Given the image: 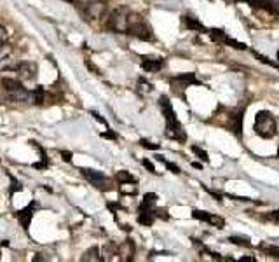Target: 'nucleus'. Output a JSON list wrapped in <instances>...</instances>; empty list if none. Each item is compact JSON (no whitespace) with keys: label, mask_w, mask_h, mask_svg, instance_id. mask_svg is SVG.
I'll return each instance as SVG.
<instances>
[{"label":"nucleus","mask_w":279,"mask_h":262,"mask_svg":"<svg viewBox=\"0 0 279 262\" xmlns=\"http://www.w3.org/2000/svg\"><path fill=\"white\" fill-rule=\"evenodd\" d=\"M0 259H2V254H0Z\"/></svg>","instance_id":"nucleus-49"},{"label":"nucleus","mask_w":279,"mask_h":262,"mask_svg":"<svg viewBox=\"0 0 279 262\" xmlns=\"http://www.w3.org/2000/svg\"><path fill=\"white\" fill-rule=\"evenodd\" d=\"M229 241H230V243H234V245H239V247H246V248L251 247V243H249L248 239L239 238V236H230Z\"/></svg>","instance_id":"nucleus-27"},{"label":"nucleus","mask_w":279,"mask_h":262,"mask_svg":"<svg viewBox=\"0 0 279 262\" xmlns=\"http://www.w3.org/2000/svg\"><path fill=\"white\" fill-rule=\"evenodd\" d=\"M126 33L133 35V37H136V39L140 40H145V42L154 39L152 30H150L149 25L143 23V21L140 20V16H133V14H129V27H127Z\"/></svg>","instance_id":"nucleus-2"},{"label":"nucleus","mask_w":279,"mask_h":262,"mask_svg":"<svg viewBox=\"0 0 279 262\" xmlns=\"http://www.w3.org/2000/svg\"><path fill=\"white\" fill-rule=\"evenodd\" d=\"M81 261L82 262H101L103 261V257L99 255L98 247H93V248H89V250H86L84 254H82Z\"/></svg>","instance_id":"nucleus-14"},{"label":"nucleus","mask_w":279,"mask_h":262,"mask_svg":"<svg viewBox=\"0 0 279 262\" xmlns=\"http://www.w3.org/2000/svg\"><path fill=\"white\" fill-rule=\"evenodd\" d=\"M5 101H9V93L4 88V84L0 82V103H5Z\"/></svg>","instance_id":"nucleus-31"},{"label":"nucleus","mask_w":279,"mask_h":262,"mask_svg":"<svg viewBox=\"0 0 279 262\" xmlns=\"http://www.w3.org/2000/svg\"><path fill=\"white\" fill-rule=\"evenodd\" d=\"M117 180L121 182V184H136V178L133 177V175L129 173V171L126 170H121L117 173Z\"/></svg>","instance_id":"nucleus-19"},{"label":"nucleus","mask_w":279,"mask_h":262,"mask_svg":"<svg viewBox=\"0 0 279 262\" xmlns=\"http://www.w3.org/2000/svg\"><path fill=\"white\" fill-rule=\"evenodd\" d=\"M115 245L114 243H108V247L107 245H105V255H107V257H110V255H114V252H115Z\"/></svg>","instance_id":"nucleus-34"},{"label":"nucleus","mask_w":279,"mask_h":262,"mask_svg":"<svg viewBox=\"0 0 279 262\" xmlns=\"http://www.w3.org/2000/svg\"><path fill=\"white\" fill-rule=\"evenodd\" d=\"M91 116L94 117L96 121H98V123H101V124H105V126H107V119H103V117L99 116L98 112H94V110H91Z\"/></svg>","instance_id":"nucleus-36"},{"label":"nucleus","mask_w":279,"mask_h":262,"mask_svg":"<svg viewBox=\"0 0 279 262\" xmlns=\"http://www.w3.org/2000/svg\"><path fill=\"white\" fill-rule=\"evenodd\" d=\"M40 261H47V257H44L42 254H38V255H35V257H33V262H40Z\"/></svg>","instance_id":"nucleus-43"},{"label":"nucleus","mask_w":279,"mask_h":262,"mask_svg":"<svg viewBox=\"0 0 279 262\" xmlns=\"http://www.w3.org/2000/svg\"><path fill=\"white\" fill-rule=\"evenodd\" d=\"M171 84H182V88H187L190 84H201L195 77V73H180V75H176V77L171 79Z\"/></svg>","instance_id":"nucleus-9"},{"label":"nucleus","mask_w":279,"mask_h":262,"mask_svg":"<svg viewBox=\"0 0 279 262\" xmlns=\"http://www.w3.org/2000/svg\"><path fill=\"white\" fill-rule=\"evenodd\" d=\"M31 98V93L25 88H19L16 91L9 93V100L11 101H16V103H23V101H30Z\"/></svg>","instance_id":"nucleus-11"},{"label":"nucleus","mask_w":279,"mask_h":262,"mask_svg":"<svg viewBox=\"0 0 279 262\" xmlns=\"http://www.w3.org/2000/svg\"><path fill=\"white\" fill-rule=\"evenodd\" d=\"M35 206H37V201H31V203L28 204V206H25V208H21V210L18 212V220H19V224L23 226L25 231H28V229H30L31 219H33Z\"/></svg>","instance_id":"nucleus-7"},{"label":"nucleus","mask_w":279,"mask_h":262,"mask_svg":"<svg viewBox=\"0 0 279 262\" xmlns=\"http://www.w3.org/2000/svg\"><path fill=\"white\" fill-rule=\"evenodd\" d=\"M62 159L66 163H72V152L70 151H62Z\"/></svg>","instance_id":"nucleus-38"},{"label":"nucleus","mask_w":279,"mask_h":262,"mask_svg":"<svg viewBox=\"0 0 279 262\" xmlns=\"http://www.w3.org/2000/svg\"><path fill=\"white\" fill-rule=\"evenodd\" d=\"M5 40H7V30H5V28L0 25V44L5 42Z\"/></svg>","instance_id":"nucleus-37"},{"label":"nucleus","mask_w":279,"mask_h":262,"mask_svg":"<svg viewBox=\"0 0 279 262\" xmlns=\"http://www.w3.org/2000/svg\"><path fill=\"white\" fill-rule=\"evenodd\" d=\"M140 143H142L143 149H149V151H159V149H161L159 143H152L149 142V140H140Z\"/></svg>","instance_id":"nucleus-30"},{"label":"nucleus","mask_w":279,"mask_h":262,"mask_svg":"<svg viewBox=\"0 0 279 262\" xmlns=\"http://www.w3.org/2000/svg\"><path fill=\"white\" fill-rule=\"evenodd\" d=\"M44 98H46V91H44L42 86H37V89H35V93H33V103L42 105Z\"/></svg>","instance_id":"nucleus-23"},{"label":"nucleus","mask_w":279,"mask_h":262,"mask_svg":"<svg viewBox=\"0 0 279 262\" xmlns=\"http://www.w3.org/2000/svg\"><path fill=\"white\" fill-rule=\"evenodd\" d=\"M236 2H246L251 7H260V9H267V11L274 12V0H236Z\"/></svg>","instance_id":"nucleus-13"},{"label":"nucleus","mask_w":279,"mask_h":262,"mask_svg":"<svg viewBox=\"0 0 279 262\" xmlns=\"http://www.w3.org/2000/svg\"><path fill=\"white\" fill-rule=\"evenodd\" d=\"M86 66H88V68H89V70H93V72L99 73V70H98V68H96V66H94V65H93V63H91V62H86Z\"/></svg>","instance_id":"nucleus-41"},{"label":"nucleus","mask_w":279,"mask_h":262,"mask_svg":"<svg viewBox=\"0 0 279 262\" xmlns=\"http://www.w3.org/2000/svg\"><path fill=\"white\" fill-rule=\"evenodd\" d=\"M136 184H121V187H119V191H121V194H136V187H134Z\"/></svg>","instance_id":"nucleus-26"},{"label":"nucleus","mask_w":279,"mask_h":262,"mask_svg":"<svg viewBox=\"0 0 279 262\" xmlns=\"http://www.w3.org/2000/svg\"><path fill=\"white\" fill-rule=\"evenodd\" d=\"M143 166H145V168H147V170H149L150 171V173H154V175H155L157 173V171H155V168H154V164H152V163H150L149 161V159H143Z\"/></svg>","instance_id":"nucleus-35"},{"label":"nucleus","mask_w":279,"mask_h":262,"mask_svg":"<svg viewBox=\"0 0 279 262\" xmlns=\"http://www.w3.org/2000/svg\"><path fill=\"white\" fill-rule=\"evenodd\" d=\"M255 133L260 138H272L278 133V123H276L274 116L267 110H260L255 116V126H253Z\"/></svg>","instance_id":"nucleus-1"},{"label":"nucleus","mask_w":279,"mask_h":262,"mask_svg":"<svg viewBox=\"0 0 279 262\" xmlns=\"http://www.w3.org/2000/svg\"><path fill=\"white\" fill-rule=\"evenodd\" d=\"M108 28L117 33H126L127 27H129V12H127L126 7H119L115 9L114 12L108 18Z\"/></svg>","instance_id":"nucleus-3"},{"label":"nucleus","mask_w":279,"mask_h":262,"mask_svg":"<svg viewBox=\"0 0 279 262\" xmlns=\"http://www.w3.org/2000/svg\"><path fill=\"white\" fill-rule=\"evenodd\" d=\"M185 27L188 28V30L192 32H206V28H204V25L201 23V21L197 20V18H192V16H185Z\"/></svg>","instance_id":"nucleus-15"},{"label":"nucleus","mask_w":279,"mask_h":262,"mask_svg":"<svg viewBox=\"0 0 279 262\" xmlns=\"http://www.w3.org/2000/svg\"><path fill=\"white\" fill-rule=\"evenodd\" d=\"M11 180H12V189H11V194H12V193H16V191H23V185H19V182L16 180L14 177H11Z\"/></svg>","instance_id":"nucleus-33"},{"label":"nucleus","mask_w":279,"mask_h":262,"mask_svg":"<svg viewBox=\"0 0 279 262\" xmlns=\"http://www.w3.org/2000/svg\"><path fill=\"white\" fill-rule=\"evenodd\" d=\"M11 51H12L11 44H7V42H2V44H0V62L7 58L9 54H11Z\"/></svg>","instance_id":"nucleus-28"},{"label":"nucleus","mask_w":279,"mask_h":262,"mask_svg":"<svg viewBox=\"0 0 279 262\" xmlns=\"http://www.w3.org/2000/svg\"><path fill=\"white\" fill-rule=\"evenodd\" d=\"M239 261H241V262H255V257H253V255H251V257H249V255H246V257H241Z\"/></svg>","instance_id":"nucleus-42"},{"label":"nucleus","mask_w":279,"mask_h":262,"mask_svg":"<svg viewBox=\"0 0 279 262\" xmlns=\"http://www.w3.org/2000/svg\"><path fill=\"white\" fill-rule=\"evenodd\" d=\"M192 217H194V219H197V220H203V222H210L211 213L203 212V210H192Z\"/></svg>","instance_id":"nucleus-24"},{"label":"nucleus","mask_w":279,"mask_h":262,"mask_svg":"<svg viewBox=\"0 0 279 262\" xmlns=\"http://www.w3.org/2000/svg\"><path fill=\"white\" fill-rule=\"evenodd\" d=\"M223 44H227V46L234 47V49H239V51H245L246 46L243 42H237V40L230 39V37H225V40H223Z\"/></svg>","instance_id":"nucleus-29"},{"label":"nucleus","mask_w":279,"mask_h":262,"mask_svg":"<svg viewBox=\"0 0 279 262\" xmlns=\"http://www.w3.org/2000/svg\"><path fill=\"white\" fill-rule=\"evenodd\" d=\"M274 14H279V0L278 2L274 0Z\"/></svg>","instance_id":"nucleus-44"},{"label":"nucleus","mask_w":279,"mask_h":262,"mask_svg":"<svg viewBox=\"0 0 279 262\" xmlns=\"http://www.w3.org/2000/svg\"><path fill=\"white\" fill-rule=\"evenodd\" d=\"M16 70L19 72V77L23 79V81H35V77H37V72H38L37 65H35V63H31V62L21 63V65H19Z\"/></svg>","instance_id":"nucleus-8"},{"label":"nucleus","mask_w":279,"mask_h":262,"mask_svg":"<svg viewBox=\"0 0 279 262\" xmlns=\"http://www.w3.org/2000/svg\"><path fill=\"white\" fill-rule=\"evenodd\" d=\"M105 12H107V4H105V2H99V0L89 2V4L86 5V18H88V20H99L101 16H105Z\"/></svg>","instance_id":"nucleus-6"},{"label":"nucleus","mask_w":279,"mask_h":262,"mask_svg":"<svg viewBox=\"0 0 279 262\" xmlns=\"http://www.w3.org/2000/svg\"><path fill=\"white\" fill-rule=\"evenodd\" d=\"M2 84H4V88L7 89V93H12V91H16V89L23 88V84H21L18 79H4Z\"/></svg>","instance_id":"nucleus-20"},{"label":"nucleus","mask_w":279,"mask_h":262,"mask_svg":"<svg viewBox=\"0 0 279 262\" xmlns=\"http://www.w3.org/2000/svg\"><path fill=\"white\" fill-rule=\"evenodd\" d=\"M260 248L264 252H267V255H271L272 259H278L279 261V247H274V245H264V243H262Z\"/></svg>","instance_id":"nucleus-22"},{"label":"nucleus","mask_w":279,"mask_h":262,"mask_svg":"<svg viewBox=\"0 0 279 262\" xmlns=\"http://www.w3.org/2000/svg\"><path fill=\"white\" fill-rule=\"evenodd\" d=\"M101 136H103V138H110V140L117 138V135H115L114 131H105V133H101Z\"/></svg>","instance_id":"nucleus-40"},{"label":"nucleus","mask_w":279,"mask_h":262,"mask_svg":"<svg viewBox=\"0 0 279 262\" xmlns=\"http://www.w3.org/2000/svg\"><path fill=\"white\" fill-rule=\"evenodd\" d=\"M192 152H194L195 156H197L201 161H204V163H208L210 161V158H208V152L206 151H203L201 147H197V145H192Z\"/></svg>","instance_id":"nucleus-25"},{"label":"nucleus","mask_w":279,"mask_h":262,"mask_svg":"<svg viewBox=\"0 0 279 262\" xmlns=\"http://www.w3.org/2000/svg\"><path fill=\"white\" fill-rule=\"evenodd\" d=\"M81 171L93 185L98 187V189H103V191L112 189L110 185H108V178L105 177V173H101V171H98V170H89V168H81Z\"/></svg>","instance_id":"nucleus-4"},{"label":"nucleus","mask_w":279,"mask_h":262,"mask_svg":"<svg viewBox=\"0 0 279 262\" xmlns=\"http://www.w3.org/2000/svg\"><path fill=\"white\" fill-rule=\"evenodd\" d=\"M155 203H157V194L147 193L145 196H143L142 204H140V212H142V210H154V204Z\"/></svg>","instance_id":"nucleus-16"},{"label":"nucleus","mask_w":279,"mask_h":262,"mask_svg":"<svg viewBox=\"0 0 279 262\" xmlns=\"http://www.w3.org/2000/svg\"><path fill=\"white\" fill-rule=\"evenodd\" d=\"M134 252H136V247H134L133 239H126L115 248V255H119V259L123 262H131L134 257Z\"/></svg>","instance_id":"nucleus-5"},{"label":"nucleus","mask_w":279,"mask_h":262,"mask_svg":"<svg viewBox=\"0 0 279 262\" xmlns=\"http://www.w3.org/2000/svg\"><path fill=\"white\" fill-rule=\"evenodd\" d=\"M267 219L272 220V222H276V224H279V212H271L267 215Z\"/></svg>","instance_id":"nucleus-39"},{"label":"nucleus","mask_w":279,"mask_h":262,"mask_svg":"<svg viewBox=\"0 0 279 262\" xmlns=\"http://www.w3.org/2000/svg\"><path fill=\"white\" fill-rule=\"evenodd\" d=\"M229 128L232 130L234 135L243 136V112H237V114H234L232 119H230Z\"/></svg>","instance_id":"nucleus-12"},{"label":"nucleus","mask_w":279,"mask_h":262,"mask_svg":"<svg viewBox=\"0 0 279 262\" xmlns=\"http://www.w3.org/2000/svg\"><path fill=\"white\" fill-rule=\"evenodd\" d=\"M65 2H68V4H73V2H75V0H65Z\"/></svg>","instance_id":"nucleus-46"},{"label":"nucleus","mask_w":279,"mask_h":262,"mask_svg":"<svg viewBox=\"0 0 279 262\" xmlns=\"http://www.w3.org/2000/svg\"><path fill=\"white\" fill-rule=\"evenodd\" d=\"M278 158H279V147H278Z\"/></svg>","instance_id":"nucleus-47"},{"label":"nucleus","mask_w":279,"mask_h":262,"mask_svg":"<svg viewBox=\"0 0 279 262\" xmlns=\"http://www.w3.org/2000/svg\"><path fill=\"white\" fill-rule=\"evenodd\" d=\"M154 220H155L154 210H142L140 215H138V222L142 224V226H152Z\"/></svg>","instance_id":"nucleus-17"},{"label":"nucleus","mask_w":279,"mask_h":262,"mask_svg":"<svg viewBox=\"0 0 279 262\" xmlns=\"http://www.w3.org/2000/svg\"><path fill=\"white\" fill-rule=\"evenodd\" d=\"M164 164H166V168H168V170L171 171V173H175V175H178V173H180V168H178V166H176V164H173V163L164 161Z\"/></svg>","instance_id":"nucleus-32"},{"label":"nucleus","mask_w":279,"mask_h":262,"mask_svg":"<svg viewBox=\"0 0 279 262\" xmlns=\"http://www.w3.org/2000/svg\"><path fill=\"white\" fill-rule=\"evenodd\" d=\"M278 60H279V51H278Z\"/></svg>","instance_id":"nucleus-48"},{"label":"nucleus","mask_w":279,"mask_h":262,"mask_svg":"<svg viewBox=\"0 0 279 262\" xmlns=\"http://www.w3.org/2000/svg\"><path fill=\"white\" fill-rule=\"evenodd\" d=\"M208 33L211 35V39L217 40V42H223L227 37V33L223 30H220V28H211V30H208Z\"/></svg>","instance_id":"nucleus-21"},{"label":"nucleus","mask_w":279,"mask_h":262,"mask_svg":"<svg viewBox=\"0 0 279 262\" xmlns=\"http://www.w3.org/2000/svg\"><path fill=\"white\" fill-rule=\"evenodd\" d=\"M192 166H194V168H197V170H201V168H203V164H201V163H192Z\"/></svg>","instance_id":"nucleus-45"},{"label":"nucleus","mask_w":279,"mask_h":262,"mask_svg":"<svg viewBox=\"0 0 279 262\" xmlns=\"http://www.w3.org/2000/svg\"><path fill=\"white\" fill-rule=\"evenodd\" d=\"M251 54H253V56H255V58L258 60L260 63H265V65H269V66H272V68H278V70H279V63H278V62H272V60L269 58V56H264V54H260L258 51H251Z\"/></svg>","instance_id":"nucleus-18"},{"label":"nucleus","mask_w":279,"mask_h":262,"mask_svg":"<svg viewBox=\"0 0 279 262\" xmlns=\"http://www.w3.org/2000/svg\"><path fill=\"white\" fill-rule=\"evenodd\" d=\"M164 66V60L161 58H143L142 68L145 72H159Z\"/></svg>","instance_id":"nucleus-10"}]
</instances>
